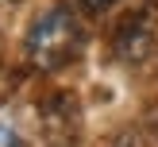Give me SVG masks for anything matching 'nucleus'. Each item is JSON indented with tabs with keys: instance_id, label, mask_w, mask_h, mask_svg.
<instances>
[{
	"instance_id": "nucleus-2",
	"label": "nucleus",
	"mask_w": 158,
	"mask_h": 147,
	"mask_svg": "<svg viewBox=\"0 0 158 147\" xmlns=\"http://www.w3.org/2000/svg\"><path fill=\"white\" fill-rule=\"evenodd\" d=\"M0 147H23V139L15 136V128H8V124H0Z\"/></svg>"
},
{
	"instance_id": "nucleus-1",
	"label": "nucleus",
	"mask_w": 158,
	"mask_h": 147,
	"mask_svg": "<svg viewBox=\"0 0 158 147\" xmlns=\"http://www.w3.org/2000/svg\"><path fill=\"white\" fill-rule=\"evenodd\" d=\"M81 39H85L81 23H77V15L69 8H46L27 31V43H23L27 46V62L35 70L54 74V70L69 66L81 54Z\"/></svg>"
},
{
	"instance_id": "nucleus-3",
	"label": "nucleus",
	"mask_w": 158,
	"mask_h": 147,
	"mask_svg": "<svg viewBox=\"0 0 158 147\" xmlns=\"http://www.w3.org/2000/svg\"><path fill=\"white\" fill-rule=\"evenodd\" d=\"M85 8H93V12H100V8H108V4H116V0H81Z\"/></svg>"
}]
</instances>
